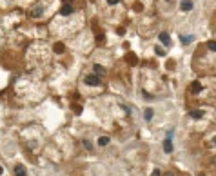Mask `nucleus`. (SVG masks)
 I'll return each instance as SVG.
<instances>
[{"label": "nucleus", "instance_id": "nucleus-7", "mask_svg": "<svg viewBox=\"0 0 216 176\" xmlns=\"http://www.w3.org/2000/svg\"><path fill=\"white\" fill-rule=\"evenodd\" d=\"M191 91H193V93H200V91H202L200 82H193V87H191Z\"/></svg>", "mask_w": 216, "mask_h": 176}, {"label": "nucleus", "instance_id": "nucleus-18", "mask_svg": "<svg viewBox=\"0 0 216 176\" xmlns=\"http://www.w3.org/2000/svg\"><path fill=\"white\" fill-rule=\"evenodd\" d=\"M2 172H4V169H2V167H0V174H2Z\"/></svg>", "mask_w": 216, "mask_h": 176}, {"label": "nucleus", "instance_id": "nucleus-13", "mask_svg": "<svg viewBox=\"0 0 216 176\" xmlns=\"http://www.w3.org/2000/svg\"><path fill=\"white\" fill-rule=\"evenodd\" d=\"M207 46H209V49H212V51H216V40H211V42L207 44Z\"/></svg>", "mask_w": 216, "mask_h": 176}, {"label": "nucleus", "instance_id": "nucleus-16", "mask_svg": "<svg viewBox=\"0 0 216 176\" xmlns=\"http://www.w3.org/2000/svg\"><path fill=\"white\" fill-rule=\"evenodd\" d=\"M84 145H85V149H87V151H91V149H93V145H91V142H87V140L84 142Z\"/></svg>", "mask_w": 216, "mask_h": 176}, {"label": "nucleus", "instance_id": "nucleus-11", "mask_svg": "<svg viewBox=\"0 0 216 176\" xmlns=\"http://www.w3.org/2000/svg\"><path fill=\"white\" fill-rule=\"evenodd\" d=\"M94 73H96V75H104L105 71H104L102 65H98V64H96V65H94Z\"/></svg>", "mask_w": 216, "mask_h": 176}, {"label": "nucleus", "instance_id": "nucleus-6", "mask_svg": "<svg viewBox=\"0 0 216 176\" xmlns=\"http://www.w3.org/2000/svg\"><path fill=\"white\" fill-rule=\"evenodd\" d=\"M15 174H16V176H24V174H26V169H24L22 165H16V167H15Z\"/></svg>", "mask_w": 216, "mask_h": 176}, {"label": "nucleus", "instance_id": "nucleus-5", "mask_svg": "<svg viewBox=\"0 0 216 176\" xmlns=\"http://www.w3.org/2000/svg\"><path fill=\"white\" fill-rule=\"evenodd\" d=\"M163 151L169 155V152H173V143H171V138H165V142H163Z\"/></svg>", "mask_w": 216, "mask_h": 176}, {"label": "nucleus", "instance_id": "nucleus-9", "mask_svg": "<svg viewBox=\"0 0 216 176\" xmlns=\"http://www.w3.org/2000/svg\"><path fill=\"white\" fill-rule=\"evenodd\" d=\"M180 40H182V44H191V42H193V36H191V35H189V36H183V35H182Z\"/></svg>", "mask_w": 216, "mask_h": 176}, {"label": "nucleus", "instance_id": "nucleus-14", "mask_svg": "<svg viewBox=\"0 0 216 176\" xmlns=\"http://www.w3.org/2000/svg\"><path fill=\"white\" fill-rule=\"evenodd\" d=\"M154 51H156V55H158V56H163V55H165V51H163L162 47H158V46H156V49H154Z\"/></svg>", "mask_w": 216, "mask_h": 176}, {"label": "nucleus", "instance_id": "nucleus-12", "mask_svg": "<svg viewBox=\"0 0 216 176\" xmlns=\"http://www.w3.org/2000/svg\"><path fill=\"white\" fill-rule=\"evenodd\" d=\"M153 115H154V113H153V109H145V120H147V122L153 118Z\"/></svg>", "mask_w": 216, "mask_h": 176}, {"label": "nucleus", "instance_id": "nucleus-8", "mask_svg": "<svg viewBox=\"0 0 216 176\" xmlns=\"http://www.w3.org/2000/svg\"><path fill=\"white\" fill-rule=\"evenodd\" d=\"M98 143H100L102 147H105V145L109 143V136H100V138H98Z\"/></svg>", "mask_w": 216, "mask_h": 176}, {"label": "nucleus", "instance_id": "nucleus-10", "mask_svg": "<svg viewBox=\"0 0 216 176\" xmlns=\"http://www.w3.org/2000/svg\"><path fill=\"white\" fill-rule=\"evenodd\" d=\"M191 116H193V118H202L203 111H191Z\"/></svg>", "mask_w": 216, "mask_h": 176}, {"label": "nucleus", "instance_id": "nucleus-4", "mask_svg": "<svg viewBox=\"0 0 216 176\" xmlns=\"http://www.w3.org/2000/svg\"><path fill=\"white\" fill-rule=\"evenodd\" d=\"M180 9L182 11H191V9H193V2H191V0H182Z\"/></svg>", "mask_w": 216, "mask_h": 176}, {"label": "nucleus", "instance_id": "nucleus-1", "mask_svg": "<svg viewBox=\"0 0 216 176\" xmlns=\"http://www.w3.org/2000/svg\"><path fill=\"white\" fill-rule=\"evenodd\" d=\"M85 85L96 87V85H100V78H98L96 75H87V76H85Z\"/></svg>", "mask_w": 216, "mask_h": 176}, {"label": "nucleus", "instance_id": "nucleus-15", "mask_svg": "<svg viewBox=\"0 0 216 176\" xmlns=\"http://www.w3.org/2000/svg\"><path fill=\"white\" fill-rule=\"evenodd\" d=\"M55 51L62 53V51H64V46H62V44H56V46H55Z\"/></svg>", "mask_w": 216, "mask_h": 176}, {"label": "nucleus", "instance_id": "nucleus-2", "mask_svg": "<svg viewBox=\"0 0 216 176\" xmlns=\"http://www.w3.org/2000/svg\"><path fill=\"white\" fill-rule=\"evenodd\" d=\"M158 38H160V42L163 44L165 47H167V46H171V38H169V35H167L165 31H163V33H160V35H158Z\"/></svg>", "mask_w": 216, "mask_h": 176}, {"label": "nucleus", "instance_id": "nucleus-17", "mask_svg": "<svg viewBox=\"0 0 216 176\" xmlns=\"http://www.w3.org/2000/svg\"><path fill=\"white\" fill-rule=\"evenodd\" d=\"M109 4H118V0H107Z\"/></svg>", "mask_w": 216, "mask_h": 176}, {"label": "nucleus", "instance_id": "nucleus-3", "mask_svg": "<svg viewBox=\"0 0 216 176\" xmlns=\"http://www.w3.org/2000/svg\"><path fill=\"white\" fill-rule=\"evenodd\" d=\"M60 13H62L64 16H69L71 13H73V6H71L69 2H65V4L62 6V9H60Z\"/></svg>", "mask_w": 216, "mask_h": 176}]
</instances>
